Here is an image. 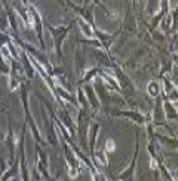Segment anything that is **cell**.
<instances>
[{
    "mask_svg": "<svg viewBox=\"0 0 178 181\" xmlns=\"http://www.w3.org/2000/svg\"><path fill=\"white\" fill-rule=\"evenodd\" d=\"M148 89H150V94H152L153 96H156V95H157V83H150Z\"/></svg>",
    "mask_w": 178,
    "mask_h": 181,
    "instance_id": "1",
    "label": "cell"
},
{
    "mask_svg": "<svg viewBox=\"0 0 178 181\" xmlns=\"http://www.w3.org/2000/svg\"><path fill=\"white\" fill-rule=\"evenodd\" d=\"M105 146H107V151H113V150H114V143H113V141H111V140H109V141H107V144H105Z\"/></svg>",
    "mask_w": 178,
    "mask_h": 181,
    "instance_id": "2",
    "label": "cell"
},
{
    "mask_svg": "<svg viewBox=\"0 0 178 181\" xmlns=\"http://www.w3.org/2000/svg\"><path fill=\"white\" fill-rule=\"evenodd\" d=\"M175 107H177V108H178V103H175Z\"/></svg>",
    "mask_w": 178,
    "mask_h": 181,
    "instance_id": "3",
    "label": "cell"
}]
</instances>
